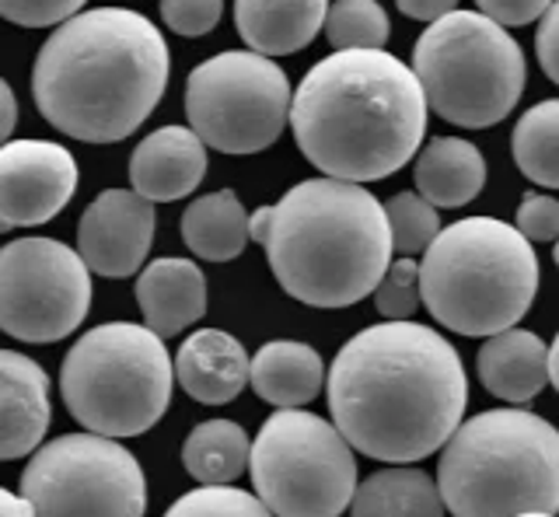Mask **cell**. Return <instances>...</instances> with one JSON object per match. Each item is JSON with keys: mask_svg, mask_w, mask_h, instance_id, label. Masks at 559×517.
Segmentation results:
<instances>
[{"mask_svg": "<svg viewBox=\"0 0 559 517\" xmlns=\"http://www.w3.org/2000/svg\"><path fill=\"white\" fill-rule=\"evenodd\" d=\"M468 377L459 350L430 325H367L329 368V412L349 447L409 465L430 458L459 430Z\"/></svg>", "mask_w": 559, "mask_h": 517, "instance_id": "6da1fadb", "label": "cell"}, {"mask_svg": "<svg viewBox=\"0 0 559 517\" xmlns=\"http://www.w3.org/2000/svg\"><path fill=\"white\" fill-rule=\"evenodd\" d=\"M427 109L409 63L384 49H336L297 84L290 130L322 176L364 185L409 165L424 144Z\"/></svg>", "mask_w": 559, "mask_h": 517, "instance_id": "7a4b0ae2", "label": "cell"}, {"mask_svg": "<svg viewBox=\"0 0 559 517\" xmlns=\"http://www.w3.org/2000/svg\"><path fill=\"white\" fill-rule=\"evenodd\" d=\"M165 84V36L127 8L78 11L32 67V98L46 123L84 144L127 141L157 109Z\"/></svg>", "mask_w": 559, "mask_h": 517, "instance_id": "3957f363", "label": "cell"}, {"mask_svg": "<svg viewBox=\"0 0 559 517\" xmlns=\"http://www.w3.org/2000/svg\"><path fill=\"white\" fill-rule=\"evenodd\" d=\"M249 238L266 249L276 284L311 308H349L374 294L392 263L384 203L346 179H305L280 203L249 214Z\"/></svg>", "mask_w": 559, "mask_h": 517, "instance_id": "277c9868", "label": "cell"}, {"mask_svg": "<svg viewBox=\"0 0 559 517\" xmlns=\"http://www.w3.org/2000/svg\"><path fill=\"white\" fill-rule=\"evenodd\" d=\"M424 308L444 329L486 339L532 312L538 294V255L514 224L465 217L444 224L419 258Z\"/></svg>", "mask_w": 559, "mask_h": 517, "instance_id": "5b68a950", "label": "cell"}, {"mask_svg": "<svg viewBox=\"0 0 559 517\" xmlns=\"http://www.w3.org/2000/svg\"><path fill=\"white\" fill-rule=\"evenodd\" d=\"M454 517L559 514V430L528 409H489L459 423L437 469Z\"/></svg>", "mask_w": 559, "mask_h": 517, "instance_id": "8992f818", "label": "cell"}, {"mask_svg": "<svg viewBox=\"0 0 559 517\" xmlns=\"http://www.w3.org/2000/svg\"><path fill=\"white\" fill-rule=\"evenodd\" d=\"M175 364L165 339L136 322H105L70 347L60 388L63 406L102 437H140L165 417Z\"/></svg>", "mask_w": 559, "mask_h": 517, "instance_id": "52a82bcc", "label": "cell"}, {"mask_svg": "<svg viewBox=\"0 0 559 517\" xmlns=\"http://www.w3.org/2000/svg\"><path fill=\"white\" fill-rule=\"evenodd\" d=\"M413 74L444 123L486 130L503 123L528 84L518 39L483 11H451L416 39Z\"/></svg>", "mask_w": 559, "mask_h": 517, "instance_id": "ba28073f", "label": "cell"}, {"mask_svg": "<svg viewBox=\"0 0 559 517\" xmlns=\"http://www.w3.org/2000/svg\"><path fill=\"white\" fill-rule=\"evenodd\" d=\"M255 496L276 517H340L357 493V458L336 423L276 409L252 441Z\"/></svg>", "mask_w": 559, "mask_h": 517, "instance_id": "9c48e42d", "label": "cell"}, {"mask_svg": "<svg viewBox=\"0 0 559 517\" xmlns=\"http://www.w3.org/2000/svg\"><path fill=\"white\" fill-rule=\"evenodd\" d=\"M290 81L273 57L227 49L203 60L186 81V116L197 136L221 154H259L290 123Z\"/></svg>", "mask_w": 559, "mask_h": 517, "instance_id": "30bf717a", "label": "cell"}, {"mask_svg": "<svg viewBox=\"0 0 559 517\" xmlns=\"http://www.w3.org/2000/svg\"><path fill=\"white\" fill-rule=\"evenodd\" d=\"M22 496L32 517H144L147 476L116 437L87 430L35 447Z\"/></svg>", "mask_w": 559, "mask_h": 517, "instance_id": "8fae6325", "label": "cell"}, {"mask_svg": "<svg viewBox=\"0 0 559 517\" xmlns=\"http://www.w3.org/2000/svg\"><path fill=\"white\" fill-rule=\"evenodd\" d=\"M92 308V269L57 238H17L0 249V329L22 342H57Z\"/></svg>", "mask_w": 559, "mask_h": 517, "instance_id": "7c38bea8", "label": "cell"}, {"mask_svg": "<svg viewBox=\"0 0 559 517\" xmlns=\"http://www.w3.org/2000/svg\"><path fill=\"white\" fill-rule=\"evenodd\" d=\"M78 193V161L52 141L0 144V224L39 228Z\"/></svg>", "mask_w": 559, "mask_h": 517, "instance_id": "4fadbf2b", "label": "cell"}, {"mask_svg": "<svg viewBox=\"0 0 559 517\" xmlns=\"http://www.w3.org/2000/svg\"><path fill=\"white\" fill-rule=\"evenodd\" d=\"M154 203L136 189H105L78 224V252L98 277H133L154 245Z\"/></svg>", "mask_w": 559, "mask_h": 517, "instance_id": "5bb4252c", "label": "cell"}, {"mask_svg": "<svg viewBox=\"0 0 559 517\" xmlns=\"http://www.w3.org/2000/svg\"><path fill=\"white\" fill-rule=\"evenodd\" d=\"M206 176V144L192 127H162L140 141L130 158V182L151 203H171L189 193Z\"/></svg>", "mask_w": 559, "mask_h": 517, "instance_id": "9a60e30c", "label": "cell"}, {"mask_svg": "<svg viewBox=\"0 0 559 517\" xmlns=\"http://www.w3.org/2000/svg\"><path fill=\"white\" fill-rule=\"evenodd\" d=\"M49 430V377L32 357L0 350V461L32 455Z\"/></svg>", "mask_w": 559, "mask_h": 517, "instance_id": "2e32d148", "label": "cell"}, {"mask_svg": "<svg viewBox=\"0 0 559 517\" xmlns=\"http://www.w3.org/2000/svg\"><path fill=\"white\" fill-rule=\"evenodd\" d=\"M252 357L241 342L224 329H197L182 339L175 353V377L189 399L203 406H224L249 385Z\"/></svg>", "mask_w": 559, "mask_h": 517, "instance_id": "e0dca14e", "label": "cell"}, {"mask_svg": "<svg viewBox=\"0 0 559 517\" xmlns=\"http://www.w3.org/2000/svg\"><path fill=\"white\" fill-rule=\"evenodd\" d=\"M136 304L157 336H179L206 312V277L192 258H154L136 277Z\"/></svg>", "mask_w": 559, "mask_h": 517, "instance_id": "ac0fdd59", "label": "cell"}, {"mask_svg": "<svg viewBox=\"0 0 559 517\" xmlns=\"http://www.w3.org/2000/svg\"><path fill=\"white\" fill-rule=\"evenodd\" d=\"M476 368L486 392L503 402L524 406L549 382V347L528 329H503L486 336Z\"/></svg>", "mask_w": 559, "mask_h": 517, "instance_id": "d6986e66", "label": "cell"}, {"mask_svg": "<svg viewBox=\"0 0 559 517\" xmlns=\"http://www.w3.org/2000/svg\"><path fill=\"white\" fill-rule=\"evenodd\" d=\"M329 0H235V25L249 49L287 57L325 28Z\"/></svg>", "mask_w": 559, "mask_h": 517, "instance_id": "ffe728a7", "label": "cell"}, {"mask_svg": "<svg viewBox=\"0 0 559 517\" xmlns=\"http://www.w3.org/2000/svg\"><path fill=\"white\" fill-rule=\"evenodd\" d=\"M416 193L430 200L437 211H459L472 203L486 185V158L483 151L462 141V136H437L419 151L416 168Z\"/></svg>", "mask_w": 559, "mask_h": 517, "instance_id": "44dd1931", "label": "cell"}, {"mask_svg": "<svg viewBox=\"0 0 559 517\" xmlns=\"http://www.w3.org/2000/svg\"><path fill=\"white\" fill-rule=\"evenodd\" d=\"M249 382L262 402L276 409H301L325 385V364L314 347L297 339H273L249 364Z\"/></svg>", "mask_w": 559, "mask_h": 517, "instance_id": "7402d4cb", "label": "cell"}, {"mask_svg": "<svg viewBox=\"0 0 559 517\" xmlns=\"http://www.w3.org/2000/svg\"><path fill=\"white\" fill-rule=\"evenodd\" d=\"M182 241L206 263H231L249 245V211L235 189H217L192 200L182 214Z\"/></svg>", "mask_w": 559, "mask_h": 517, "instance_id": "603a6c76", "label": "cell"}, {"mask_svg": "<svg viewBox=\"0 0 559 517\" xmlns=\"http://www.w3.org/2000/svg\"><path fill=\"white\" fill-rule=\"evenodd\" d=\"M349 517H444V500L433 476L395 465L360 482Z\"/></svg>", "mask_w": 559, "mask_h": 517, "instance_id": "cb8c5ba5", "label": "cell"}, {"mask_svg": "<svg viewBox=\"0 0 559 517\" xmlns=\"http://www.w3.org/2000/svg\"><path fill=\"white\" fill-rule=\"evenodd\" d=\"M252 441L231 420H206L192 426L182 444V465L200 486H231L249 469Z\"/></svg>", "mask_w": 559, "mask_h": 517, "instance_id": "d4e9b609", "label": "cell"}, {"mask_svg": "<svg viewBox=\"0 0 559 517\" xmlns=\"http://www.w3.org/2000/svg\"><path fill=\"white\" fill-rule=\"evenodd\" d=\"M511 154L524 179L559 189V98L538 101L528 112H521L511 133Z\"/></svg>", "mask_w": 559, "mask_h": 517, "instance_id": "484cf974", "label": "cell"}, {"mask_svg": "<svg viewBox=\"0 0 559 517\" xmlns=\"http://www.w3.org/2000/svg\"><path fill=\"white\" fill-rule=\"evenodd\" d=\"M389 36V14L378 0H332L329 4L325 39L332 49H384Z\"/></svg>", "mask_w": 559, "mask_h": 517, "instance_id": "4316f807", "label": "cell"}, {"mask_svg": "<svg viewBox=\"0 0 559 517\" xmlns=\"http://www.w3.org/2000/svg\"><path fill=\"white\" fill-rule=\"evenodd\" d=\"M384 214H389V231H392V249L399 255H416L427 252L430 241L441 235V214L430 200L419 193H399L384 203Z\"/></svg>", "mask_w": 559, "mask_h": 517, "instance_id": "83f0119b", "label": "cell"}, {"mask_svg": "<svg viewBox=\"0 0 559 517\" xmlns=\"http://www.w3.org/2000/svg\"><path fill=\"white\" fill-rule=\"evenodd\" d=\"M165 517H276L259 496L235 486H200L182 493Z\"/></svg>", "mask_w": 559, "mask_h": 517, "instance_id": "f1b7e54d", "label": "cell"}, {"mask_svg": "<svg viewBox=\"0 0 559 517\" xmlns=\"http://www.w3.org/2000/svg\"><path fill=\"white\" fill-rule=\"evenodd\" d=\"M419 304H424V294H419V263L413 255L392 258L381 284L374 287V308L389 322H406Z\"/></svg>", "mask_w": 559, "mask_h": 517, "instance_id": "f546056e", "label": "cell"}, {"mask_svg": "<svg viewBox=\"0 0 559 517\" xmlns=\"http://www.w3.org/2000/svg\"><path fill=\"white\" fill-rule=\"evenodd\" d=\"M224 14V0H162V19L175 36H206Z\"/></svg>", "mask_w": 559, "mask_h": 517, "instance_id": "4dcf8cb0", "label": "cell"}, {"mask_svg": "<svg viewBox=\"0 0 559 517\" xmlns=\"http://www.w3.org/2000/svg\"><path fill=\"white\" fill-rule=\"evenodd\" d=\"M87 4V0H0V19L25 28L63 25Z\"/></svg>", "mask_w": 559, "mask_h": 517, "instance_id": "1f68e13d", "label": "cell"}, {"mask_svg": "<svg viewBox=\"0 0 559 517\" xmlns=\"http://www.w3.org/2000/svg\"><path fill=\"white\" fill-rule=\"evenodd\" d=\"M514 228L532 241H556L559 238V200L546 193H524Z\"/></svg>", "mask_w": 559, "mask_h": 517, "instance_id": "d6a6232c", "label": "cell"}, {"mask_svg": "<svg viewBox=\"0 0 559 517\" xmlns=\"http://www.w3.org/2000/svg\"><path fill=\"white\" fill-rule=\"evenodd\" d=\"M479 11L486 19L500 22L503 28H518V25H532L542 14L549 11L552 0H476Z\"/></svg>", "mask_w": 559, "mask_h": 517, "instance_id": "836d02e7", "label": "cell"}, {"mask_svg": "<svg viewBox=\"0 0 559 517\" xmlns=\"http://www.w3.org/2000/svg\"><path fill=\"white\" fill-rule=\"evenodd\" d=\"M535 57H538L542 74H546L552 84H559V0H552L549 11L538 19Z\"/></svg>", "mask_w": 559, "mask_h": 517, "instance_id": "e575fe53", "label": "cell"}, {"mask_svg": "<svg viewBox=\"0 0 559 517\" xmlns=\"http://www.w3.org/2000/svg\"><path fill=\"white\" fill-rule=\"evenodd\" d=\"M395 4L406 19L427 22V25L444 19V14H451V11H459V0H395Z\"/></svg>", "mask_w": 559, "mask_h": 517, "instance_id": "d590c367", "label": "cell"}, {"mask_svg": "<svg viewBox=\"0 0 559 517\" xmlns=\"http://www.w3.org/2000/svg\"><path fill=\"white\" fill-rule=\"evenodd\" d=\"M14 123H17V98L11 92V84L0 77V144H8Z\"/></svg>", "mask_w": 559, "mask_h": 517, "instance_id": "8d00e7d4", "label": "cell"}, {"mask_svg": "<svg viewBox=\"0 0 559 517\" xmlns=\"http://www.w3.org/2000/svg\"><path fill=\"white\" fill-rule=\"evenodd\" d=\"M0 517H32V507L25 504V496L0 490Z\"/></svg>", "mask_w": 559, "mask_h": 517, "instance_id": "74e56055", "label": "cell"}, {"mask_svg": "<svg viewBox=\"0 0 559 517\" xmlns=\"http://www.w3.org/2000/svg\"><path fill=\"white\" fill-rule=\"evenodd\" d=\"M549 382H552V388L559 392V333H556L552 347H549Z\"/></svg>", "mask_w": 559, "mask_h": 517, "instance_id": "f35d334b", "label": "cell"}, {"mask_svg": "<svg viewBox=\"0 0 559 517\" xmlns=\"http://www.w3.org/2000/svg\"><path fill=\"white\" fill-rule=\"evenodd\" d=\"M518 517H556V514H546V510H528V514H518Z\"/></svg>", "mask_w": 559, "mask_h": 517, "instance_id": "ab89813d", "label": "cell"}, {"mask_svg": "<svg viewBox=\"0 0 559 517\" xmlns=\"http://www.w3.org/2000/svg\"><path fill=\"white\" fill-rule=\"evenodd\" d=\"M552 258H556V266H559V238H556V252H552Z\"/></svg>", "mask_w": 559, "mask_h": 517, "instance_id": "60d3db41", "label": "cell"}, {"mask_svg": "<svg viewBox=\"0 0 559 517\" xmlns=\"http://www.w3.org/2000/svg\"><path fill=\"white\" fill-rule=\"evenodd\" d=\"M0 231H8V228H4V224H0Z\"/></svg>", "mask_w": 559, "mask_h": 517, "instance_id": "b9f144b4", "label": "cell"}]
</instances>
